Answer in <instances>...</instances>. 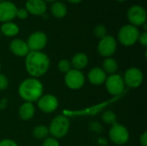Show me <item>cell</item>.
<instances>
[{"label": "cell", "instance_id": "cell-1", "mask_svg": "<svg viewBox=\"0 0 147 146\" xmlns=\"http://www.w3.org/2000/svg\"><path fill=\"white\" fill-rule=\"evenodd\" d=\"M50 66V59L43 52L30 51L25 59V67L28 73L34 78L44 76Z\"/></svg>", "mask_w": 147, "mask_h": 146}, {"label": "cell", "instance_id": "cell-2", "mask_svg": "<svg viewBox=\"0 0 147 146\" xmlns=\"http://www.w3.org/2000/svg\"><path fill=\"white\" fill-rule=\"evenodd\" d=\"M44 87L38 78L29 77L23 80L18 88L20 97L26 102H37L43 95Z\"/></svg>", "mask_w": 147, "mask_h": 146}, {"label": "cell", "instance_id": "cell-3", "mask_svg": "<svg viewBox=\"0 0 147 146\" xmlns=\"http://www.w3.org/2000/svg\"><path fill=\"white\" fill-rule=\"evenodd\" d=\"M140 32V29L131 24L123 25L118 31L117 39L125 46H131L138 42Z\"/></svg>", "mask_w": 147, "mask_h": 146}, {"label": "cell", "instance_id": "cell-4", "mask_svg": "<svg viewBox=\"0 0 147 146\" xmlns=\"http://www.w3.org/2000/svg\"><path fill=\"white\" fill-rule=\"evenodd\" d=\"M70 129V120L65 115H57L53 119L48 127L49 133L54 139L65 137Z\"/></svg>", "mask_w": 147, "mask_h": 146}, {"label": "cell", "instance_id": "cell-5", "mask_svg": "<svg viewBox=\"0 0 147 146\" xmlns=\"http://www.w3.org/2000/svg\"><path fill=\"white\" fill-rule=\"evenodd\" d=\"M127 16L130 22L129 24L137 28L146 23V10L143 6L140 4L132 5L127 12Z\"/></svg>", "mask_w": 147, "mask_h": 146}, {"label": "cell", "instance_id": "cell-6", "mask_svg": "<svg viewBox=\"0 0 147 146\" xmlns=\"http://www.w3.org/2000/svg\"><path fill=\"white\" fill-rule=\"evenodd\" d=\"M117 49V41L112 35H106L100 39L97 45V52L103 58H109L113 56Z\"/></svg>", "mask_w": 147, "mask_h": 146}, {"label": "cell", "instance_id": "cell-7", "mask_svg": "<svg viewBox=\"0 0 147 146\" xmlns=\"http://www.w3.org/2000/svg\"><path fill=\"white\" fill-rule=\"evenodd\" d=\"M109 135L110 140L118 145L126 144L129 139V132L127 127L117 122L111 126Z\"/></svg>", "mask_w": 147, "mask_h": 146}, {"label": "cell", "instance_id": "cell-8", "mask_svg": "<svg viewBox=\"0 0 147 146\" xmlns=\"http://www.w3.org/2000/svg\"><path fill=\"white\" fill-rule=\"evenodd\" d=\"M106 89L111 96H119L125 89V83L123 77L118 74H112L107 77L105 81Z\"/></svg>", "mask_w": 147, "mask_h": 146}, {"label": "cell", "instance_id": "cell-9", "mask_svg": "<svg viewBox=\"0 0 147 146\" xmlns=\"http://www.w3.org/2000/svg\"><path fill=\"white\" fill-rule=\"evenodd\" d=\"M26 42L29 51L40 52L46 47L47 44V36L42 31H35L28 36Z\"/></svg>", "mask_w": 147, "mask_h": 146}, {"label": "cell", "instance_id": "cell-10", "mask_svg": "<svg viewBox=\"0 0 147 146\" xmlns=\"http://www.w3.org/2000/svg\"><path fill=\"white\" fill-rule=\"evenodd\" d=\"M65 83L71 89H79L85 83V77L81 71L71 69L65 76Z\"/></svg>", "mask_w": 147, "mask_h": 146}, {"label": "cell", "instance_id": "cell-11", "mask_svg": "<svg viewBox=\"0 0 147 146\" xmlns=\"http://www.w3.org/2000/svg\"><path fill=\"white\" fill-rule=\"evenodd\" d=\"M123 80L125 83V85L128 86L129 88H138L141 85L143 80H144V74L137 67H131L127 70V71L124 74Z\"/></svg>", "mask_w": 147, "mask_h": 146}, {"label": "cell", "instance_id": "cell-12", "mask_svg": "<svg viewBox=\"0 0 147 146\" xmlns=\"http://www.w3.org/2000/svg\"><path fill=\"white\" fill-rule=\"evenodd\" d=\"M37 102L39 109L46 114H51L54 112L59 107V101L57 97L51 94L42 95Z\"/></svg>", "mask_w": 147, "mask_h": 146}, {"label": "cell", "instance_id": "cell-13", "mask_svg": "<svg viewBox=\"0 0 147 146\" xmlns=\"http://www.w3.org/2000/svg\"><path fill=\"white\" fill-rule=\"evenodd\" d=\"M17 7L16 5L8 0L0 3V22H12L16 18Z\"/></svg>", "mask_w": 147, "mask_h": 146}, {"label": "cell", "instance_id": "cell-14", "mask_svg": "<svg viewBox=\"0 0 147 146\" xmlns=\"http://www.w3.org/2000/svg\"><path fill=\"white\" fill-rule=\"evenodd\" d=\"M25 9L33 15H44L47 12V6L44 0H27Z\"/></svg>", "mask_w": 147, "mask_h": 146}, {"label": "cell", "instance_id": "cell-15", "mask_svg": "<svg viewBox=\"0 0 147 146\" xmlns=\"http://www.w3.org/2000/svg\"><path fill=\"white\" fill-rule=\"evenodd\" d=\"M9 48L10 52L17 57H26L30 52L27 42L22 39H14L11 40L9 45Z\"/></svg>", "mask_w": 147, "mask_h": 146}, {"label": "cell", "instance_id": "cell-16", "mask_svg": "<svg viewBox=\"0 0 147 146\" xmlns=\"http://www.w3.org/2000/svg\"><path fill=\"white\" fill-rule=\"evenodd\" d=\"M107 74L100 67L92 68L88 73V79L93 85H102L105 83Z\"/></svg>", "mask_w": 147, "mask_h": 146}, {"label": "cell", "instance_id": "cell-17", "mask_svg": "<svg viewBox=\"0 0 147 146\" xmlns=\"http://www.w3.org/2000/svg\"><path fill=\"white\" fill-rule=\"evenodd\" d=\"M88 64H89V58L84 52L76 53L72 57L71 61V67H73V69L78 70V71L84 69L88 65Z\"/></svg>", "mask_w": 147, "mask_h": 146}, {"label": "cell", "instance_id": "cell-18", "mask_svg": "<svg viewBox=\"0 0 147 146\" xmlns=\"http://www.w3.org/2000/svg\"><path fill=\"white\" fill-rule=\"evenodd\" d=\"M51 14L57 19H62L67 15V7L61 1H55L52 3L50 8Z\"/></svg>", "mask_w": 147, "mask_h": 146}, {"label": "cell", "instance_id": "cell-19", "mask_svg": "<svg viewBox=\"0 0 147 146\" xmlns=\"http://www.w3.org/2000/svg\"><path fill=\"white\" fill-rule=\"evenodd\" d=\"M34 113H35V108L33 103L26 102L20 106L19 110H18L19 116L22 120H31L34 117Z\"/></svg>", "mask_w": 147, "mask_h": 146}, {"label": "cell", "instance_id": "cell-20", "mask_svg": "<svg viewBox=\"0 0 147 146\" xmlns=\"http://www.w3.org/2000/svg\"><path fill=\"white\" fill-rule=\"evenodd\" d=\"M1 33L7 37H14L19 34L20 28L18 25L13 22H3L0 27Z\"/></svg>", "mask_w": 147, "mask_h": 146}, {"label": "cell", "instance_id": "cell-21", "mask_svg": "<svg viewBox=\"0 0 147 146\" xmlns=\"http://www.w3.org/2000/svg\"><path fill=\"white\" fill-rule=\"evenodd\" d=\"M104 72L107 74H115V72L118 71V63L117 61L113 59L112 57L109 58H105V59L102 62V68Z\"/></svg>", "mask_w": 147, "mask_h": 146}, {"label": "cell", "instance_id": "cell-22", "mask_svg": "<svg viewBox=\"0 0 147 146\" xmlns=\"http://www.w3.org/2000/svg\"><path fill=\"white\" fill-rule=\"evenodd\" d=\"M49 134L48 127L43 125H39L35 126L33 130V136L37 139H45Z\"/></svg>", "mask_w": 147, "mask_h": 146}, {"label": "cell", "instance_id": "cell-23", "mask_svg": "<svg viewBox=\"0 0 147 146\" xmlns=\"http://www.w3.org/2000/svg\"><path fill=\"white\" fill-rule=\"evenodd\" d=\"M102 120L108 125H114L116 123V115L112 111H105L102 115Z\"/></svg>", "mask_w": 147, "mask_h": 146}, {"label": "cell", "instance_id": "cell-24", "mask_svg": "<svg viewBox=\"0 0 147 146\" xmlns=\"http://www.w3.org/2000/svg\"><path fill=\"white\" fill-rule=\"evenodd\" d=\"M94 34L96 38L102 39L107 35V28L103 24H98L94 28Z\"/></svg>", "mask_w": 147, "mask_h": 146}, {"label": "cell", "instance_id": "cell-25", "mask_svg": "<svg viewBox=\"0 0 147 146\" xmlns=\"http://www.w3.org/2000/svg\"><path fill=\"white\" fill-rule=\"evenodd\" d=\"M58 68L59 71L63 73H67L69 71L71 70V61H69L68 59H61L58 64Z\"/></svg>", "mask_w": 147, "mask_h": 146}, {"label": "cell", "instance_id": "cell-26", "mask_svg": "<svg viewBox=\"0 0 147 146\" xmlns=\"http://www.w3.org/2000/svg\"><path fill=\"white\" fill-rule=\"evenodd\" d=\"M42 146H60L57 139H54L53 137H47L44 139Z\"/></svg>", "mask_w": 147, "mask_h": 146}, {"label": "cell", "instance_id": "cell-27", "mask_svg": "<svg viewBox=\"0 0 147 146\" xmlns=\"http://www.w3.org/2000/svg\"><path fill=\"white\" fill-rule=\"evenodd\" d=\"M28 12L25 8H17L16 17H17L20 20H25L28 17Z\"/></svg>", "mask_w": 147, "mask_h": 146}, {"label": "cell", "instance_id": "cell-28", "mask_svg": "<svg viewBox=\"0 0 147 146\" xmlns=\"http://www.w3.org/2000/svg\"><path fill=\"white\" fill-rule=\"evenodd\" d=\"M9 86V80L4 74L0 73V90H5Z\"/></svg>", "mask_w": 147, "mask_h": 146}, {"label": "cell", "instance_id": "cell-29", "mask_svg": "<svg viewBox=\"0 0 147 146\" xmlns=\"http://www.w3.org/2000/svg\"><path fill=\"white\" fill-rule=\"evenodd\" d=\"M138 41L140 43L141 46H143L144 47H146L147 46V32H143L140 34V37H139V40Z\"/></svg>", "mask_w": 147, "mask_h": 146}, {"label": "cell", "instance_id": "cell-30", "mask_svg": "<svg viewBox=\"0 0 147 146\" xmlns=\"http://www.w3.org/2000/svg\"><path fill=\"white\" fill-rule=\"evenodd\" d=\"M0 146H18L17 144L12 140V139H3L0 141Z\"/></svg>", "mask_w": 147, "mask_h": 146}, {"label": "cell", "instance_id": "cell-31", "mask_svg": "<svg viewBox=\"0 0 147 146\" xmlns=\"http://www.w3.org/2000/svg\"><path fill=\"white\" fill-rule=\"evenodd\" d=\"M140 145L142 146H147V132H145L140 136Z\"/></svg>", "mask_w": 147, "mask_h": 146}, {"label": "cell", "instance_id": "cell-32", "mask_svg": "<svg viewBox=\"0 0 147 146\" xmlns=\"http://www.w3.org/2000/svg\"><path fill=\"white\" fill-rule=\"evenodd\" d=\"M67 2H69L70 3H72V4H77V3H81L83 0H66Z\"/></svg>", "mask_w": 147, "mask_h": 146}, {"label": "cell", "instance_id": "cell-33", "mask_svg": "<svg viewBox=\"0 0 147 146\" xmlns=\"http://www.w3.org/2000/svg\"><path fill=\"white\" fill-rule=\"evenodd\" d=\"M46 3L47 2H51V3H53V2H55V1H58V0H44Z\"/></svg>", "mask_w": 147, "mask_h": 146}, {"label": "cell", "instance_id": "cell-34", "mask_svg": "<svg viewBox=\"0 0 147 146\" xmlns=\"http://www.w3.org/2000/svg\"><path fill=\"white\" fill-rule=\"evenodd\" d=\"M115 1L120 2V3H122V2H125V1H127V0H115Z\"/></svg>", "mask_w": 147, "mask_h": 146}, {"label": "cell", "instance_id": "cell-35", "mask_svg": "<svg viewBox=\"0 0 147 146\" xmlns=\"http://www.w3.org/2000/svg\"><path fill=\"white\" fill-rule=\"evenodd\" d=\"M3 1H4V0H0V3H1V2H3Z\"/></svg>", "mask_w": 147, "mask_h": 146}, {"label": "cell", "instance_id": "cell-36", "mask_svg": "<svg viewBox=\"0 0 147 146\" xmlns=\"http://www.w3.org/2000/svg\"><path fill=\"white\" fill-rule=\"evenodd\" d=\"M0 69H1V64H0Z\"/></svg>", "mask_w": 147, "mask_h": 146}]
</instances>
